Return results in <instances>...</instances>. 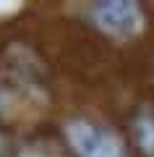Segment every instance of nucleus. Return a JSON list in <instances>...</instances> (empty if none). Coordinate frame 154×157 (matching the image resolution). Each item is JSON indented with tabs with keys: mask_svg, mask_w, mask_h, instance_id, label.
Listing matches in <instances>:
<instances>
[{
	"mask_svg": "<svg viewBox=\"0 0 154 157\" xmlns=\"http://www.w3.org/2000/svg\"><path fill=\"white\" fill-rule=\"evenodd\" d=\"M66 139L76 157H128L120 136L107 126L86 118H73L66 123Z\"/></svg>",
	"mask_w": 154,
	"mask_h": 157,
	"instance_id": "1",
	"label": "nucleus"
},
{
	"mask_svg": "<svg viewBox=\"0 0 154 157\" xmlns=\"http://www.w3.org/2000/svg\"><path fill=\"white\" fill-rule=\"evenodd\" d=\"M0 157H8V141L0 136Z\"/></svg>",
	"mask_w": 154,
	"mask_h": 157,
	"instance_id": "4",
	"label": "nucleus"
},
{
	"mask_svg": "<svg viewBox=\"0 0 154 157\" xmlns=\"http://www.w3.org/2000/svg\"><path fill=\"white\" fill-rule=\"evenodd\" d=\"M92 18L105 34L115 39H131L141 32L144 13L131 0H105L92 8Z\"/></svg>",
	"mask_w": 154,
	"mask_h": 157,
	"instance_id": "2",
	"label": "nucleus"
},
{
	"mask_svg": "<svg viewBox=\"0 0 154 157\" xmlns=\"http://www.w3.org/2000/svg\"><path fill=\"white\" fill-rule=\"evenodd\" d=\"M3 107H6V92L0 89V110H3Z\"/></svg>",
	"mask_w": 154,
	"mask_h": 157,
	"instance_id": "5",
	"label": "nucleus"
},
{
	"mask_svg": "<svg viewBox=\"0 0 154 157\" xmlns=\"http://www.w3.org/2000/svg\"><path fill=\"white\" fill-rule=\"evenodd\" d=\"M133 139H136L138 149L144 155L154 157V115L149 110L136 115V121H133Z\"/></svg>",
	"mask_w": 154,
	"mask_h": 157,
	"instance_id": "3",
	"label": "nucleus"
}]
</instances>
